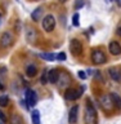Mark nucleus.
Wrapping results in <instances>:
<instances>
[{"mask_svg": "<svg viewBox=\"0 0 121 124\" xmlns=\"http://www.w3.org/2000/svg\"><path fill=\"white\" fill-rule=\"evenodd\" d=\"M85 124H97V111L90 101H88L85 108Z\"/></svg>", "mask_w": 121, "mask_h": 124, "instance_id": "f257e3e1", "label": "nucleus"}, {"mask_svg": "<svg viewBox=\"0 0 121 124\" xmlns=\"http://www.w3.org/2000/svg\"><path fill=\"white\" fill-rule=\"evenodd\" d=\"M43 29L46 32H52L56 29V19H54V17L52 14H48L44 17V19H43Z\"/></svg>", "mask_w": 121, "mask_h": 124, "instance_id": "f03ea898", "label": "nucleus"}, {"mask_svg": "<svg viewBox=\"0 0 121 124\" xmlns=\"http://www.w3.org/2000/svg\"><path fill=\"white\" fill-rule=\"evenodd\" d=\"M70 50H71L72 56H80L81 53H83V44H81L80 40H77V39H72L71 43H70Z\"/></svg>", "mask_w": 121, "mask_h": 124, "instance_id": "7ed1b4c3", "label": "nucleus"}, {"mask_svg": "<svg viewBox=\"0 0 121 124\" xmlns=\"http://www.w3.org/2000/svg\"><path fill=\"white\" fill-rule=\"evenodd\" d=\"M83 91H84V88H81L80 91L73 89V88H70V89H67V91H66V93H64V98L68 100V101H76V100L81 96Z\"/></svg>", "mask_w": 121, "mask_h": 124, "instance_id": "20e7f679", "label": "nucleus"}, {"mask_svg": "<svg viewBox=\"0 0 121 124\" xmlns=\"http://www.w3.org/2000/svg\"><path fill=\"white\" fill-rule=\"evenodd\" d=\"M100 106L104 111L110 112L112 110V107H114V102H112V98L110 94H104L102 96V98H100Z\"/></svg>", "mask_w": 121, "mask_h": 124, "instance_id": "39448f33", "label": "nucleus"}, {"mask_svg": "<svg viewBox=\"0 0 121 124\" xmlns=\"http://www.w3.org/2000/svg\"><path fill=\"white\" fill-rule=\"evenodd\" d=\"M25 98H26V102H27V106H35L37 102V94H36V92L32 91V89H27L26 91V96H25Z\"/></svg>", "mask_w": 121, "mask_h": 124, "instance_id": "423d86ee", "label": "nucleus"}, {"mask_svg": "<svg viewBox=\"0 0 121 124\" xmlns=\"http://www.w3.org/2000/svg\"><path fill=\"white\" fill-rule=\"evenodd\" d=\"M92 60L94 63L100 65V63H104V62L107 61V58H106V56H104V53L102 50L95 49V50H93V53H92Z\"/></svg>", "mask_w": 121, "mask_h": 124, "instance_id": "0eeeda50", "label": "nucleus"}, {"mask_svg": "<svg viewBox=\"0 0 121 124\" xmlns=\"http://www.w3.org/2000/svg\"><path fill=\"white\" fill-rule=\"evenodd\" d=\"M12 41H13V36H12V34L9 31H5V32H3L1 38H0V46L1 48H8Z\"/></svg>", "mask_w": 121, "mask_h": 124, "instance_id": "6e6552de", "label": "nucleus"}, {"mask_svg": "<svg viewBox=\"0 0 121 124\" xmlns=\"http://www.w3.org/2000/svg\"><path fill=\"white\" fill-rule=\"evenodd\" d=\"M108 50H110V53L114 54V56H119L121 53V46L116 40H112V41H110V44H108Z\"/></svg>", "mask_w": 121, "mask_h": 124, "instance_id": "1a4fd4ad", "label": "nucleus"}, {"mask_svg": "<svg viewBox=\"0 0 121 124\" xmlns=\"http://www.w3.org/2000/svg\"><path fill=\"white\" fill-rule=\"evenodd\" d=\"M77 114H79V106L75 105V106L71 107L70 114H68V122H70V124H75L77 122Z\"/></svg>", "mask_w": 121, "mask_h": 124, "instance_id": "9d476101", "label": "nucleus"}, {"mask_svg": "<svg viewBox=\"0 0 121 124\" xmlns=\"http://www.w3.org/2000/svg\"><path fill=\"white\" fill-rule=\"evenodd\" d=\"M58 79H59V72H58V70L57 69H52L48 72V83L54 84V83L58 81Z\"/></svg>", "mask_w": 121, "mask_h": 124, "instance_id": "9b49d317", "label": "nucleus"}, {"mask_svg": "<svg viewBox=\"0 0 121 124\" xmlns=\"http://www.w3.org/2000/svg\"><path fill=\"white\" fill-rule=\"evenodd\" d=\"M110 96L112 98V102H114V106L116 108H121V98H120V96L117 94V93H115V92H112Z\"/></svg>", "mask_w": 121, "mask_h": 124, "instance_id": "f8f14e48", "label": "nucleus"}, {"mask_svg": "<svg viewBox=\"0 0 121 124\" xmlns=\"http://www.w3.org/2000/svg\"><path fill=\"white\" fill-rule=\"evenodd\" d=\"M36 74H37V69L35 67L34 65H30V66H27V67H26V75L28 78L36 76Z\"/></svg>", "mask_w": 121, "mask_h": 124, "instance_id": "ddd939ff", "label": "nucleus"}, {"mask_svg": "<svg viewBox=\"0 0 121 124\" xmlns=\"http://www.w3.org/2000/svg\"><path fill=\"white\" fill-rule=\"evenodd\" d=\"M108 72H110V76H111L114 80L121 81V75H120V72H119L117 69H110V70H108Z\"/></svg>", "mask_w": 121, "mask_h": 124, "instance_id": "4468645a", "label": "nucleus"}, {"mask_svg": "<svg viewBox=\"0 0 121 124\" xmlns=\"http://www.w3.org/2000/svg\"><path fill=\"white\" fill-rule=\"evenodd\" d=\"M41 13H43V9H41V8H36V9H35L32 13H31V18H32V21H35V22L40 21Z\"/></svg>", "mask_w": 121, "mask_h": 124, "instance_id": "2eb2a0df", "label": "nucleus"}, {"mask_svg": "<svg viewBox=\"0 0 121 124\" xmlns=\"http://www.w3.org/2000/svg\"><path fill=\"white\" fill-rule=\"evenodd\" d=\"M40 58H43L45 61H54L57 58V56L53 53H40Z\"/></svg>", "mask_w": 121, "mask_h": 124, "instance_id": "dca6fc26", "label": "nucleus"}, {"mask_svg": "<svg viewBox=\"0 0 121 124\" xmlns=\"http://www.w3.org/2000/svg\"><path fill=\"white\" fill-rule=\"evenodd\" d=\"M10 124H23L22 122V118L17 114H13L10 116Z\"/></svg>", "mask_w": 121, "mask_h": 124, "instance_id": "f3484780", "label": "nucleus"}, {"mask_svg": "<svg viewBox=\"0 0 121 124\" xmlns=\"http://www.w3.org/2000/svg\"><path fill=\"white\" fill-rule=\"evenodd\" d=\"M31 116H32V123L34 124H40V112L37 110H34Z\"/></svg>", "mask_w": 121, "mask_h": 124, "instance_id": "a211bd4d", "label": "nucleus"}, {"mask_svg": "<svg viewBox=\"0 0 121 124\" xmlns=\"http://www.w3.org/2000/svg\"><path fill=\"white\" fill-rule=\"evenodd\" d=\"M8 102H9V98H8L7 96H1L0 97V106H7L8 105Z\"/></svg>", "mask_w": 121, "mask_h": 124, "instance_id": "6ab92c4d", "label": "nucleus"}, {"mask_svg": "<svg viewBox=\"0 0 121 124\" xmlns=\"http://www.w3.org/2000/svg\"><path fill=\"white\" fill-rule=\"evenodd\" d=\"M72 25L75 27L79 26V14H77V13H75V14H73V17H72Z\"/></svg>", "mask_w": 121, "mask_h": 124, "instance_id": "aec40b11", "label": "nucleus"}, {"mask_svg": "<svg viewBox=\"0 0 121 124\" xmlns=\"http://www.w3.org/2000/svg\"><path fill=\"white\" fill-rule=\"evenodd\" d=\"M46 75H48V72H44V74H43V76H41V83H43V84H46V83H48Z\"/></svg>", "mask_w": 121, "mask_h": 124, "instance_id": "412c9836", "label": "nucleus"}, {"mask_svg": "<svg viewBox=\"0 0 121 124\" xmlns=\"http://www.w3.org/2000/svg\"><path fill=\"white\" fill-rule=\"evenodd\" d=\"M83 5H84V0H77V1H76V5H75V8H76V9H79V8H81Z\"/></svg>", "mask_w": 121, "mask_h": 124, "instance_id": "4be33fe9", "label": "nucleus"}, {"mask_svg": "<svg viewBox=\"0 0 121 124\" xmlns=\"http://www.w3.org/2000/svg\"><path fill=\"white\" fill-rule=\"evenodd\" d=\"M57 58H58L59 61H64V60H66V54H64L63 52H61V53L57 56Z\"/></svg>", "mask_w": 121, "mask_h": 124, "instance_id": "5701e85b", "label": "nucleus"}, {"mask_svg": "<svg viewBox=\"0 0 121 124\" xmlns=\"http://www.w3.org/2000/svg\"><path fill=\"white\" fill-rule=\"evenodd\" d=\"M77 75H79V78L80 79H86V74H85V71H79V74H77Z\"/></svg>", "mask_w": 121, "mask_h": 124, "instance_id": "b1692460", "label": "nucleus"}, {"mask_svg": "<svg viewBox=\"0 0 121 124\" xmlns=\"http://www.w3.org/2000/svg\"><path fill=\"white\" fill-rule=\"evenodd\" d=\"M0 119H1V122H7V118H5V115L3 114L1 110H0Z\"/></svg>", "mask_w": 121, "mask_h": 124, "instance_id": "393cba45", "label": "nucleus"}, {"mask_svg": "<svg viewBox=\"0 0 121 124\" xmlns=\"http://www.w3.org/2000/svg\"><path fill=\"white\" fill-rule=\"evenodd\" d=\"M3 89H4V85L1 84V81H0V91H3Z\"/></svg>", "mask_w": 121, "mask_h": 124, "instance_id": "a878e982", "label": "nucleus"}, {"mask_svg": "<svg viewBox=\"0 0 121 124\" xmlns=\"http://www.w3.org/2000/svg\"><path fill=\"white\" fill-rule=\"evenodd\" d=\"M117 34H119V35H120V36H121V27H120V29L117 30Z\"/></svg>", "mask_w": 121, "mask_h": 124, "instance_id": "bb28decb", "label": "nucleus"}, {"mask_svg": "<svg viewBox=\"0 0 121 124\" xmlns=\"http://www.w3.org/2000/svg\"><path fill=\"white\" fill-rule=\"evenodd\" d=\"M61 1H66V0H61Z\"/></svg>", "mask_w": 121, "mask_h": 124, "instance_id": "cd10ccee", "label": "nucleus"}]
</instances>
